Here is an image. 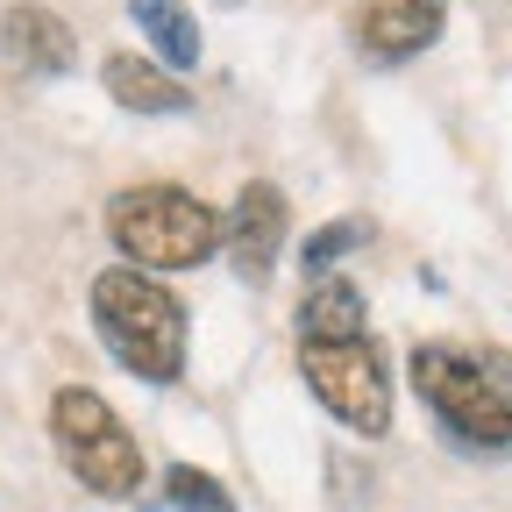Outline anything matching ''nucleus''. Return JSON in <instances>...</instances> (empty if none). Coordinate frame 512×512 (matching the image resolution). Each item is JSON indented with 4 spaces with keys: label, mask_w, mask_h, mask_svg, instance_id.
<instances>
[{
    "label": "nucleus",
    "mask_w": 512,
    "mask_h": 512,
    "mask_svg": "<svg viewBox=\"0 0 512 512\" xmlns=\"http://www.w3.org/2000/svg\"><path fill=\"white\" fill-rule=\"evenodd\" d=\"M100 86H107V100H121L128 114H185V107H192V93H185L178 72H164L157 57H128V50H114V57L100 64Z\"/></svg>",
    "instance_id": "1a4fd4ad"
},
{
    "label": "nucleus",
    "mask_w": 512,
    "mask_h": 512,
    "mask_svg": "<svg viewBox=\"0 0 512 512\" xmlns=\"http://www.w3.org/2000/svg\"><path fill=\"white\" fill-rule=\"evenodd\" d=\"M448 22V0H363L356 8V50L370 64H406L420 57Z\"/></svg>",
    "instance_id": "0eeeda50"
},
{
    "label": "nucleus",
    "mask_w": 512,
    "mask_h": 512,
    "mask_svg": "<svg viewBox=\"0 0 512 512\" xmlns=\"http://www.w3.org/2000/svg\"><path fill=\"white\" fill-rule=\"evenodd\" d=\"M363 335V292L349 278H320L299 306V342H356Z\"/></svg>",
    "instance_id": "9b49d317"
},
{
    "label": "nucleus",
    "mask_w": 512,
    "mask_h": 512,
    "mask_svg": "<svg viewBox=\"0 0 512 512\" xmlns=\"http://www.w3.org/2000/svg\"><path fill=\"white\" fill-rule=\"evenodd\" d=\"M50 441L64 470H72L93 498H136L143 491V448L136 434L121 427V413L86 392V384H64V392L50 399Z\"/></svg>",
    "instance_id": "20e7f679"
},
{
    "label": "nucleus",
    "mask_w": 512,
    "mask_h": 512,
    "mask_svg": "<svg viewBox=\"0 0 512 512\" xmlns=\"http://www.w3.org/2000/svg\"><path fill=\"white\" fill-rule=\"evenodd\" d=\"M93 328L107 356L143 377V384H178L185 377V306L136 264H114L93 278Z\"/></svg>",
    "instance_id": "f257e3e1"
},
{
    "label": "nucleus",
    "mask_w": 512,
    "mask_h": 512,
    "mask_svg": "<svg viewBox=\"0 0 512 512\" xmlns=\"http://www.w3.org/2000/svg\"><path fill=\"white\" fill-rule=\"evenodd\" d=\"M128 15L150 36L164 72H192V64H200V22L185 15V0H128Z\"/></svg>",
    "instance_id": "9d476101"
},
{
    "label": "nucleus",
    "mask_w": 512,
    "mask_h": 512,
    "mask_svg": "<svg viewBox=\"0 0 512 512\" xmlns=\"http://www.w3.org/2000/svg\"><path fill=\"white\" fill-rule=\"evenodd\" d=\"M363 242V221H328V228H313L306 235V249H299V264L313 271V278H328L335 264H342V256Z\"/></svg>",
    "instance_id": "ddd939ff"
},
{
    "label": "nucleus",
    "mask_w": 512,
    "mask_h": 512,
    "mask_svg": "<svg viewBox=\"0 0 512 512\" xmlns=\"http://www.w3.org/2000/svg\"><path fill=\"white\" fill-rule=\"evenodd\" d=\"M285 192L271 185V178H249L242 192H235V214H228V264H235V278L242 285H264L271 271H278V249H285Z\"/></svg>",
    "instance_id": "423d86ee"
},
{
    "label": "nucleus",
    "mask_w": 512,
    "mask_h": 512,
    "mask_svg": "<svg viewBox=\"0 0 512 512\" xmlns=\"http://www.w3.org/2000/svg\"><path fill=\"white\" fill-rule=\"evenodd\" d=\"M164 498L178 512H235V498L221 491V477H207L200 463H171L164 470Z\"/></svg>",
    "instance_id": "f8f14e48"
},
{
    "label": "nucleus",
    "mask_w": 512,
    "mask_h": 512,
    "mask_svg": "<svg viewBox=\"0 0 512 512\" xmlns=\"http://www.w3.org/2000/svg\"><path fill=\"white\" fill-rule=\"evenodd\" d=\"M107 235L136 271H200L228 242V221L185 185H128L107 200Z\"/></svg>",
    "instance_id": "7ed1b4c3"
},
{
    "label": "nucleus",
    "mask_w": 512,
    "mask_h": 512,
    "mask_svg": "<svg viewBox=\"0 0 512 512\" xmlns=\"http://www.w3.org/2000/svg\"><path fill=\"white\" fill-rule=\"evenodd\" d=\"M299 377L306 392L328 406V420H342L349 434L377 441L392 427V363L370 335L356 342H299Z\"/></svg>",
    "instance_id": "39448f33"
},
{
    "label": "nucleus",
    "mask_w": 512,
    "mask_h": 512,
    "mask_svg": "<svg viewBox=\"0 0 512 512\" xmlns=\"http://www.w3.org/2000/svg\"><path fill=\"white\" fill-rule=\"evenodd\" d=\"M413 392L463 448L512 456V363L505 356H470V349L427 342V349H413Z\"/></svg>",
    "instance_id": "f03ea898"
},
{
    "label": "nucleus",
    "mask_w": 512,
    "mask_h": 512,
    "mask_svg": "<svg viewBox=\"0 0 512 512\" xmlns=\"http://www.w3.org/2000/svg\"><path fill=\"white\" fill-rule=\"evenodd\" d=\"M0 57H8L15 72H29V79H64V72H72V57H79V36H72L64 15L22 0V8L0 15Z\"/></svg>",
    "instance_id": "6e6552de"
}]
</instances>
